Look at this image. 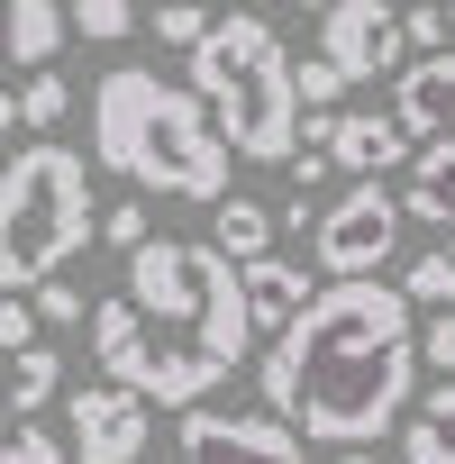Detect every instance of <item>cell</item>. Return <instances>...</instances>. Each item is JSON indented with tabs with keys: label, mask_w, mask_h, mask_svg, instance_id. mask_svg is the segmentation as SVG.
<instances>
[{
	"label": "cell",
	"mask_w": 455,
	"mask_h": 464,
	"mask_svg": "<svg viewBox=\"0 0 455 464\" xmlns=\"http://www.w3.org/2000/svg\"><path fill=\"white\" fill-rule=\"evenodd\" d=\"M265 410L301 428L310 446H382L419 392V319L410 292L364 274V283H319L292 328H274L265 364Z\"/></svg>",
	"instance_id": "obj_1"
},
{
	"label": "cell",
	"mask_w": 455,
	"mask_h": 464,
	"mask_svg": "<svg viewBox=\"0 0 455 464\" xmlns=\"http://www.w3.org/2000/svg\"><path fill=\"white\" fill-rule=\"evenodd\" d=\"M247 346H256L247 283L209 237H146L128 256V283L92 301L101 382H128L155 410H200L247 364Z\"/></svg>",
	"instance_id": "obj_2"
},
{
	"label": "cell",
	"mask_w": 455,
	"mask_h": 464,
	"mask_svg": "<svg viewBox=\"0 0 455 464\" xmlns=\"http://www.w3.org/2000/svg\"><path fill=\"white\" fill-rule=\"evenodd\" d=\"M92 164L128 191L164 200H228V137L209 128L191 82H164L146 64H110L92 82Z\"/></svg>",
	"instance_id": "obj_3"
},
{
	"label": "cell",
	"mask_w": 455,
	"mask_h": 464,
	"mask_svg": "<svg viewBox=\"0 0 455 464\" xmlns=\"http://www.w3.org/2000/svg\"><path fill=\"white\" fill-rule=\"evenodd\" d=\"M191 92H200L209 128L228 137V155L292 164V146H301V92H292V55H283L274 19L218 10L209 37L191 46Z\"/></svg>",
	"instance_id": "obj_4"
},
{
	"label": "cell",
	"mask_w": 455,
	"mask_h": 464,
	"mask_svg": "<svg viewBox=\"0 0 455 464\" xmlns=\"http://www.w3.org/2000/svg\"><path fill=\"white\" fill-rule=\"evenodd\" d=\"M92 237H101V200H92V173L73 146L37 137L0 164V292L55 283Z\"/></svg>",
	"instance_id": "obj_5"
},
{
	"label": "cell",
	"mask_w": 455,
	"mask_h": 464,
	"mask_svg": "<svg viewBox=\"0 0 455 464\" xmlns=\"http://www.w3.org/2000/svg\"><path fill=\"white\" fill-rule=\"evenodd\" d=\"M392 256H401V191H382V173H364L328 209H310V265L328 283H364Z\"/></svg>",
	"instance_id": "obj_6"
},
{
	"label": "cell",
	"mask_w": 455,
	"mask_h": 464,
	"mask_svg": "<svg viewBox=\"0 0 455 464\" xmlns=\"http://www.w3.org/2000/svg\"><path fill=\"white\" fill-rule=\"evenodd\" d=\"M310 437L283 428L274 410H182L173 464H310Z\"/></svg>",
	"instance_id": "obj_7"
},
{
	"label": "cell",
	"mask_w": 455,
	"mask_h": 464,
	"mask_svg": "<svg viewBox=\"0 0 455 464\" xmlns=\"http://www.w3.org/2000/svg\"><path fill=\"white\" fill-rule=\"evenodd\" d=\"M64 446L73 464H137L155 446V401H137L128 382H82L64 401Z\"/></svg>",
	"instance_id": "obj_8"
},
{
	"label": "cell",
	"mask_w": 455,
	"mask_h": 464,
	"mask_svg": "<svg viewBox=\"0 0 455 464\" xmlns=\"http://www.w3.org/2000/svg\"><path fill=\"white\" fill-rule=\"evenodd\" d=\"M319 55H328L346 82L401 73V55H410V37H401V0H328V10H319Z\"/></svg>",
	"instance_id": "obj_9"
},
{
	"label": "cell",
	"mask_w": 455,
	"mask_h": 464,
	"mask_svg": "<svg viewBox=\"0 0 455 464\" xmlns=\"http://www.w3.org/2000/svg\"><path fill=\"white\" fill-rule=\"evenodd\" d=\"M319 146H328V164H337L346 182H364V173H392V164H401V155H410L419 137H410V128L392 119V110H337Z\"/></svg>",
	"instance_id": "obj_10"
},
{
	"label": "cell",
	"mask_w": 455,
	"mask_h": 464,
	"mask_svg": "<svg viewBox=\"0 0 455 464\" xmlns=\"http://www.w3.org/2000/svg\"><path fill=\"white\" fill-rule=\"evenodd\" d=\"M392 119H401L419 146H428V137H455V46L401 64V82H392Z\"/></svg>",
	"instance_id": "obj_11"
},
{
	"label": "cell",
	"mask_w": 455,
	"mask_h": 464,
	"mask_svg": "<svg viewBox=\"0 0 455 464\" xmlns=\"http://www.w3.org/2000/svg\"><path fill=\"white\" fill-rule=\"evenodd\" d=\"M55 392H64V355H55L46 337L19 346V355H0V437H10L19 419H37Z\"/></svg>",
	"instance_id": "obj_12"
},
{
	"label": "cell",
	"mask_w": 455,
	"mask_h": 464,
	"mask_svg": "<svg viewBox=\"0 0 455 464\" xmlns=\"http://www.w3.org/2000/svg\"><path fill=\"white\" fill-rule=\"evenodd\" d=\"M401 218H428L437 237L455 227V137H428L410 155V182H401Z\"/></svg>",
	"instance_id": "obj_13"
},
{
	"label": "cell",
	"mask_w": 455,
	"mask_h": 464,
	"mask_svg": "<svg viewBox=\"0 0 455 464\" xmlns=\"http://www.w3.org/2000/svg\"><path fill=\"white\" fill-rule=\"evenodd\" d=\"M237 283H247V319H256V328H292L301 301L319 292L292 256H256V265H237Z\"/></svg>",
	"instance_id": "obj_14"
},
{
	"label": "cell",
	"mask_w": 455,
	"mask_h": 464,
	"mask_svg": "<svg viewBox=\"0 0 455 464\" xmlns=\"http://www.w3.org/2000/svg\"><path fill=\"white\" fill-rule=\"evenodd\" d=\"M0 37H10V64H55V46L73 37V19H64V0H10L0 10Z\"/></svg>",
	"instance_id": "obj_15"
},
{
	"label": "cell",
	"mask_w": 455,
	"mask_h": 464,
	"mask_svg": "<svg viewBox=\"0 0 455 464\" xmlns=\"http://www.w3.org/2000/svg\"><path fill=\"white\" fill-rule=\"evenodd\" d=\"M209 246L228 256V265H256V256H274V209L265 200H209Z\"/></svg>",
	"instance_id": "obj_16"
},
{
	"label": "cell",
	"mask_w": 455,
	"mask_h": 464,
	"mask_svg": "<svg viewBox=\"0 0 455 464\" xmlns=\"http://www.w3.org/2000/svg\"><path fill=\"white\" fill-rule=\"evenodd\" d=\"M401 464H455V382L419 401V419L401 428Z\"/></svg>",
	"instance_id": "obj_17"
},
{
	"label": "cell",
	"mask_w": 455,
	"mask_h": 464,
	"mask_svg": "<svg viewBox=\"0 0 455 464\" xmlns=\"http://www.w3.org/2000/svg\"><path fill=\"white\" fill-rule=\"evenodd\" d=\"M401 292H410V310H455V227L401 274Z\"/></svg>",
	"instance_id": "obj_18"
},
{
	"label": "cell",
	"mask_w": 455,
	"mask_h": 464,
	"mask_svg": "<svg viewBox=\"0 0 455 464\" xmlns=\"http://www.w3.org/2000/svg\"><path fill=\"white\" fill-rule=\"evenodd\" d=\"M73 37H92V46H119V37H137V0H73Z\"/></svg>",
	"instance_id": "obj_19"
},
{
	"label": "cell",
	"mask_w": 455,
	"mask_h": 464,
	"mask_svg": "<svg viewBox=\"0 0 455 464\" xmlns=\"http://www.w3.org/2000/svg\"><path fill=\"white\" fill-rule=\"evenodd\" d=\"M64 110H73L64 73H55V64H37V73H28V92H19V119H28V128H64Z\"/></svg>",
	"instance_id": "obj_20"
},
{
	"label": "cell",
	"mask_w": 455,
	"mask_h": 464,
	"mask_svg": "<svg viewBox=\"0 0 455 464\" xmlns=\"http://www.w3.org/2000/svg\"><path fill=\"white\" fill-rule=\"evenodd\" d=\"M209 19H218V10H200V0H155V37H164V46H182V55L209 37Z\"/></svg>",
	"instance_id": "obj_21"
},
{
	"label": "cell",
	"mask_w": 455,
	"mask_h": 464,
	"mask_svg": "<svg viewBox=\"0 0 455 464\" xmlns=\"http://www.w3.org/2000/svg\"><path fill=\"white\" fill-rule=\"evenodd\" d=\"M292 92H301V110H337L346 101V73L328 55H310V64H292Z\"/></svg>",
	"instance_id": "obj_22"
},
{
	"label": "cell",
	"mask_w": 455,
	"mask_h": 464,
	"mask_svg": "<svg viewBox=\"0 0 455 464\" xmlns=\"http://www.w3.org/2000/svg\"><path fill=\"white\" fill-rule=\"evenodd\" d=\"M64 455H73V446H64V437H46V428H28V419L0 437V464H64Z\"/></svg>",
	"instance_id": "obj_23"
},
{
	"label": "cell",
	"mask_w": 455,
	"mask_h": 464,
	"mask_svg": "<svg viewBox=\"0 0 455 464\" xmlns=\"http://www.w3.org/2000/svg\"><path fill=\"white\" fill-rule=\"evenodd\" d=\"M28 301H37V328H82V292H73L64 274H55V283H37Z\"/></svg>",
	"instance_id": "obj_24"
},
{
	"label": "cell",
	"mask_w": 455,
	"mask_h": 464,
	"mask_svg": "<svg viewBox=\"0 0 455 464\" xmlns=\"http://www.w3.org/2000/svg\"><path fill=\"white\" fill-rule=\"evenodd\" d=\"M19 346H37V301L0 292V355H19Z\"/></svg>",
	"instance_id": "obj_25"
},
{
	"label": "cell",
	"mask_w": 455,
	"mask_h": 464,
	"mask_svg": "<svg viewBox=\"0 0 455 464\" xmlns=\"http://www.w3.org/2000/svg\"><path fill=\"white\" fill-rule=\"evenodd\" d=\"M101 237H110L119 256H137V246L155 237V227H146V200H119V209H101Z\"/></svg>",
	"instance_id": "obj_26"
},
{
	"label": "cell",
	"mask_w": 455,
	"mask_h": 464,
	"mask_svg": "<svg viewBox=\"0 0 455 464\" xmlns=\"http://www.w3.org/2000/svg\"><path fill=\"white\" fill-rule=\"evenodd\" d=\"M419 364H437V382H455V310H437L419 328Z\"/></svg>",
	"instance_id": "obj_27"
},
{
	"label": "cell",
	"mask_w": 455,
	"mask_h": 464,
	"mask_svg": "<svg viewBox=\"0 0 455 464\" xmlns=\"http://www.w3.org/2000/svg\"><path fill=\"white\" fill-rule=\"evenodd\" d=\"M401 37H410V55H437L446 46V10H401Z\"/></svg>",
	"instance_id": "obj_28"
},
{
	"label": "cell",
	"mask_w": 455,
	"mask_h": 464,
	"mask_svg": "<svg viewBox=\"0 0 455 464\" xmlns=\"http://www.w3.org/2000/svg\"><path fill=\"white\" fill-rule=\"evenodd\" d=\"M328 173H337V164H328V146H292V182H301V191H319Z\"/></svg>",
	"instance_id": "obj_29"
},
{
	"label": "cell",
	"mask_w": 455,
	"mask_h": 464,
	"mask_svg": "<svg viewBox=\"0 0 455 464\" xmlns=\"http://www.w3.org/2000/svg\"><path fill=\"white\" fill-rule=\"evenodd\" d=\"M19 128H28V119H19V101H10V92H0V146H10Z\"/></svg>",
	"instance_id": "obj_30"
},
{
	"label": "cell",
	"mask_w": 455,
	"mask_h": 464,
	"mask_svg": "<svg viewBox=\"0 0 455 464\" xmlns=\"http://www.w3.org/2000/svg\"><path fill=\"white\" fill-rule=\"evenodd\" d=\"M337 464H382V455L373 446H337Z\"/></svg>",
	"instance_id": "obj_31"
},
{
	"label": "cell",
	"mask_w": 455,
	"mask_h": 464,
	"mask_svg": "<svg viewBox=\"0 0 455 464\" xmlns=\"http://www.w3.org/2000/svg\"><path fill=\"white\" fill-rule=\"evenodd\" d=\"M401 10H446V0H401Z\"/></svg>",
	"instance_id": "obj_32"
},
{
	"label": "cell",
	"mask_w": 455,
	"mask_h": 464,
	"mask_svg": "<svg viewBox=\"0 0 455 464\" xmlns=\"http://www.w3.org/2000/svg\"><path fill=\"white\" fill-rule=\"evenodd\" d=\"M200 10H237V0H200Z\"/></svg>",
	"instance_id": "obj_33"
},
{
	"label": "cell",
	"mask_w": 455,
	"mask_h": 464,
	"mask_svg": "<svg viewBox=\"0 0 455 464\" xmlns=\"http://www.w3.org/2000/svg\"><path fill=\"white\" fill-rule=\"evenodd\" d=\"M292 10H328V0H292Z\"/></svg>",
	"instance_id": "obj_34"
},
{
	"label": "cell",
	"mask_w": 455,
	"mask_h": 464,
	"mask_svg": "<svg viewBox=\"0 0 455 464\" xmlns=\"http://www.w3.org/2000/svg\"><path fill=\"white\" fill-rule=\"evenodd\" d=\"M446 28H455V0H446Z\"/></svg>",
	"instance_id": "obj_35"
}]
</instances>
